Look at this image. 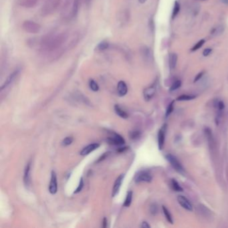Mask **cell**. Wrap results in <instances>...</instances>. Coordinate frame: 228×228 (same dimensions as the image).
Instances as JSON below:
<instances>
[{"instance_id":"2e32d148","label":"cell","mask_w":228,"mask_h":228,"mask_svg":"<svg viewBox=\"0 0 228 228\" xmlns=\"http://www.w3.org/2000/svg\"><path fill=\"white\" fill-rule=\"evenodd\" d=\"M18 4L23 8H32L38 4V0H18Z\"/></svg>"},{"instance_id":"603a6c76","label":"cell","mask_w":228,"mask_h":228,"mask_svg":"<svg viewBox=\"0 0 228 228\" xmlns=\"http://www.w3.org/2000/svg\"><path fill=\"white\" fill-rule=\"evenodd\" d=\"M109 48V43L106 41H102L100 42L96 46V50L99 51H104Z\"/></svg>"},{"instance_id":"d4e9b609","label":"cell","mask_w":228,"mask_h":228,"mask_svg":"<svg viewBox=\"0 0 228 228\" xmlns=\"http://www.w3.org/2000/svg\"><path fill=\"white\" fill-rule=\"evenodd\" d=\"M179 11H180V4L177 1H176L175 2L173 10V13H172V19L175 18L176 16H177L179 13Z\"/></svg>"},{"instance_id":"4316f807","label":"cell","mask_w":228,"mask_h":228,"mask_svg":"<svg viewBox=\"0 0 228 228\" xmlns=\"http://www.w3.org/2000/svg\"><path fill=\"white\" fill-rule=\"evenodd\" d=\"M171 186L173 190L176 191H183V188L180 186V185L175 179H171Z\"/></svg>"},{"instance_id":"ab89813d","label":"cell","mask_w":228,"mask_h":228,"mask_svg":"<svg viewBox=\"0 0 228 228\" xmlns=\"http://www.w3.org/2000/svg\"><path fill=\"white\" fill-rule=\"evenodd\" d=\"M102 227H103L104 228H105V227H107V220H106V217H105V218H104V219H103V221H102Z\"/></svg>"},{"instance_id":"484cf974","label":"cell","mask_w":228,"mask_h":228,"mask_svg":"<svg viewBox=\"0 0 228 228\" xmlns=\"http://www.w3.org/2000/svg\"><path fill=\"white\" fill-rule=\"evenodd\" d=\"M195 99V96L193 95H187V94H183V95H181L179 96L177 100L178 101H188V100H191Z\"/></svg>"},{"instance_id":"3957f363","label":"cell","mask_w":228,"mask_h":228,"mask_svg":"<svg viewBox=\"0 0 228 228\" xmlns=\"http://www.w3.org/2000/svg\"><path fill=\"white\" fill-rule=\"evenodd\" d=\"M22 28L28 33L37 34L39 33L41 30V25L34 21L25 20L23 23Z\"/></svg>"},{"instance_id":"8fae6325","label":"cell","mask_w":228,"mask_h":228,"mask_svg":"<svg viewBox=\"0 0 228 228\" xmlns=\"http://www.w3.org/2000/svg\"><path fill=\"white\" fill-rule=\"evenodd\" d=\"M166 131V125L159 130L158 132V146L160 150H162L164 146L165 141V132Z\"/></svg>"},{"instance_id":"b9f144b4","label":"cell","mask_w":228,"mask_h":228,"mask_svg":"<svg viewBox=\"0 0 228 228\" xmlns=\"http://www.w3.org/2000/svg\"><path fill=\"white\" fill-rule=\"evenodd\" d=\"M139 2L140 3V4H145V3L147 1V0H138Z\"/></svg>"},{"instance_id":"52a82bcc","label":"cell","mask_w":228,"mask_h":228,"mask_svg":"<svg viewBox=\"0 0 228 228\" xmlns=\"http://www.w3.org/2000/svg\"><path fill=\"white\" fill-rule=\"evenodd\" d=\"M141 56L146 62H151L153 61V53L149 47L147 46H142L141 48Z\"/></svg>"},{"instance_id":"836d02e7","label":"cell","mask_w":228,"mask_h":228,"mask_svg":"<svg viewBox=\"0 0 228 228\" xmlns=\"http://www.w3.org/2000/svg\"><path fill=\"white\" fill-rule=\"evenodd\" d=\"M83 187H84V181H83V179L81 178L80 180V183H79V186H78V187H77V189H76V191H74V193H79L80 191H82Z\"/></svg>"},{"instance_id":"4dcf8cb0","label":"cell","mask_w":228,"mask_h":228,"mask_svg":"<svg viewBox=\"0 0 228 228\" xmlns=\"http://www.w3.org/2000/svg\"><path fill=\"white\" fill-rule=\"evenodd\" d=\"M181 86V82L180 80H176L175 82L172 84V86H171L170 88V90L171 92H172V91H174V90H176L177 89H178L179 88L180 86Z\"/></svg>"},{"instance_id":"e0dca14e","label":"cell","mask_w":228,"mask_h":228,"mask_svg":"<svg viewBox=\"0 0 228 228\" xmlns=\"http://www.w3.org/2000/svg\"><path fill=\"white\" fill-rule=\"evenodd\" d=\"M117 91L120 96H125L128 92V88L126 83L124 81H120L117 86Z\"/></svg>"},{"instance_id":"30bf717a","label":"cell","mask_w":228,"mask_h":228,"mask_svg":"<svg viewBox=\"0 0 228 228\" xmlns=\"http://www.w3.org/2000/svg\"><path fill=\"white\" fill-rule=\"evenodd\" d=\"M58 190V183H57V177L56 174L54 171H52L51 174V179L49 186V191L51 194L56 193Z\"/></svg>"},{"instance_id":"7bdbcfd3","label":"cell","mask_w":228,"mask_h":228,"mask_svg":"<svg viewBox=\"0 0 228 228\" xmlns=\"http://www.w3.org/2000/svg\"><path fill=\"white\" fill-rule=\"evenodd\" d=\"M221 2H222L223 3H224L225 4L228 5V0H221Z\"/></svg>"},{"instance_id":"60d3db41","label":"cell","mask_w":228,"mask_h":228,"mask_svg":"<svg viewBox=\"0 0 228 228\" xmlns=\"http://www.w3.org/2000/svg\"><path fill=\"white\" fill-rule=\"evenodd\" d=\"M126 149H127V147H121V148H120V149L118 150V151H119V152H120V153H122V152H124V151H125Z\"/></svg>"},{"instance_id":"ac0fdd59","label":"cell","mask_w":228,"mask_h":228,"mask_svg":"<svg viewBox=\"0 0 228 228\" xmlns=\"http://www.w3.org/2000/svg\"><path fill=\"white\" fill-rule=\"evenodd\" d=\"M79 5H80L79 0H73L72 6V11H71L72 18H75L77 15L78 13H79Z\"/></svg>"},{"instance_id":"ee69618b","label":"cell","mask_w":228,"mask_h":228,"mask_svg":"<svg viewBox=\"0 0 228 228\" xmlns=\"http://www.w3.org/2000/svg\"><path fill=\"white\" fill-rule=\"evenodd\" d=\"M86 3H87V4H89V3L91 2V0H85Z\"/></svg>"},{"instance_id":"e575fe53","label":"cell","mask_w":228,"mask_h":228,"mask_svg":"<svg viewBox=\"0 0 228 228\" xmlns=\"http://www.w3.org/2000/svg\"><path fill=\"white\" fill-rule=\"evenodd\" d=\"M110 155V152H107V153H104L102 156H101V157L99 159V160H98L97 161V163H99V162H100L101 161H103V160H105V159H106L107 157H108V156Z\"/></svg>"},{"instance_id":"f1b7e54d","label":"cell","mask_w":228,"mask_h":228,"mask_svg":"<svg viewBox=\"0 0 228 228\" xmlns=\"http://www.w3.org/2000/svg\"><path fill=\"white\" fill-rule=\"evenodd\" d=\"M205 42H206V41H205V40H201L200 41H199L197 42V43L196 44H195L193 48H192L191 51L192 52H195V51H196V50H199V49H200V48H201L202 46H203V44H205Z\"/></svg>"},{"instance_id":"7402d4cb","label":"cell","mask_w":228,"mask_h":228,"mask_svg":"<svg viewBox=\"0 0 228 228\" xmlns=\"http://www.w3.org/2000/svg\"><path fill=\"white\" fill-rule=\"evenodd\" d=\"M163 213L165 215V217L166 218V220H167L169 223H170L171 224L173 223V217L171 213L169 212V211L167 209V207L165 206H163Z\"/></svg>"},{"instance_id":"83f0119b","label":"cell","mask_w":228,"mask_h":228,"mask_svg":"<svg viewBox=\"0 0 228 228\" xmlns=\"http://www.w3.org/2000/svg\"><path fill=\"white\" fill-rule=\"evenodd\" d=\"M89 86L90 88V89L94 91V92H96V91L99 90V86L98 85V84L92 79L89 80Z\"/></svg>"},{"instance_id":"d6a6232c","label":"cell","mask_w":228,"mask_h":228,"mask_svg":"<svg viewBox=\"0 0 228 228\" xmlns=\"http://www.w3.org/2000/svg\"><path fill=\"white\" fill-rule=\"evenodd\" d=\"M173 105H174V102L173 101V102L170 104V105H169L168 108L167 109V111H166V117H167L168 116L170 115L172 113L173 110Z\"/></svg>"},{"instance_id":"6da1fadb","label":"cell","mask_w":228,"mask_h":228,"mask_svg":"<svg viewBox=\"0 0 228 228\" xmlns=\"http://www.w3.org/2000/svg\"><path fill=\"white\" fill-rule=\"evenodd\" d=\"M66 33H60L55 35H48L44 36L39 41L40 50L42 52L50 54L55 52L62 50V45L66 43L68 40Z\"/></svg>"},{"instance_id":"d590c367","label":"cell","mask_w":228,"mask_h":228,"mask_svg":"<svg viewBox=\"0 0 228 228\" xmlns=\"http://www.w3.org/2000/svg\"><path fill=\"white\" fill-rule=\"evenodd\" d=\"M211 52H212V49H211V48H206V49H205V50H203V55L204 56H209V55L211 54Z\"/></svg>"},{"instance_id":"1f68e13d","label":"cell","mask_w":228,"mask_h":228,"mask_svg":"<svg viewBox=\"0 0 228 228\" xmlns=\"http://www.w3.org/2000/svg\"><path fill=\"white\" fill-rule=\"evenodd\" d=\"M140 135H141V132H140L139 131H134L131 132V133H130V136H131V138L133 140L138 139L140 136Z\"/></svg>"},{"instance_id":"5b68a950","label":"cell","mask_w":228,"mask_h":228,"mask_svg":"<svg viewBox=\"0 0 228 228\" xmlns=\"http://www.w3.org/2000/svg\"><path fill=\"white\" fill-rule=\"evenodd\" d=\"M135 181L136 183H141V182L149 183L152 181V176L148 171H141L136 174Z\"/></svg>"},{"instance_id":"f546056e","label":"cell","mask_w":228,"mask_h":228,"mask_svg":"<svg viewBox=\"0 0 228 228\" xmlns=\"http://www.w3.org/2000/svg\"><path fill=\"white\" fill-rule=\"evenodd\" d=\"M73 142V138L71 136H68V137L65 138L62 141V146H68L72 144V142Z\"/></svg>"},{"instance_id":"9a60e30c","label":"cell","mask_w":228,"mask_h":228,"mask_svg":"<svg viewBox=\"0 0 228 228\" xmlns=\"http://www.w3.org/2000/svg\"><path fill=\"white\" fill-rule=\"evenodd\" d=\"M99 146L100 145L99 144V143H92V144H90L89 145L85 146V147H84L82 151H80V154L83 156L89 155L90 153L94 151V150H96V149L99 148Z\"/></svg>"},{"instance_id":"7a4b0ae2","label":"cell","mask_w":228,"mask_h":228,"mask_svg":"<svg viewBox=\"0 0 228 228\" xmlns=\"http://www.w3.org/2000/svg\"><path fill=\"white\" fill-rule=\"evenodd\" d=\"M62 0H46L41 9V14L43 16L50 15L59 7Z\"/></svg>"},{"instance_id":"cb8c5ba5","label":"cell","mask_w":228,"mask_h":228,"mask_svg":"<svg viewBox=\"0 0 228 228\" xmlns=\"http://www.w3.org/2000/svg\"><path fill=\"white\" fill-rule=\"evenodd\" d=\"M132 192L129 191L127 193V195H126L125 203H124V206L128 207L131 206V202H132Z\"/></svg>"},{"instance_id":"7c38bea8","label":"cell","mask_w":228,"mask_h":228,"mask_svg":"<svg viewBox=\"0 0 228 228\" xmlns=\"http://www.w3.org/2000/svg\"><path fill=\"white\" fill-rule=\"evenodd\" d=\"M19 73V70H16L14 72H13L8 77V79H6L4 84H3L2 86L1 87V90H3L4 89H6L8 86L10 85V84L15 80L16 78L18 77Z\"/></svg>"},{"instance_id":"44dd1931","label":"cell","mask_w":228,"mask_h":228,"mask_svg":"<svg viewBox=\"0 0 228 228\" xmlns=\"http://www.w3.org/2000/svg\"><path fill=\"white\" fill-rule=\"evenodd\" d=\"M224 31V28L223 25H218L216 28H214L211 31V34L214 36L219 35L221 34Z\"/></svg>"},{"instance_id":"8992f818","label":"cell","mask_w":228,"mask_h":228,"mask_svg":"<svg viewBox=\"0 0 228 228\" xmlns=\"http://www.w3.org/2000/svg\"><path fill=\"white\" fill-rule=\"evenodd\" d=\"M107 141L109 142V144L112 145H122L125 144V139H123L122 136L118 134H113L112 136H109V137L107 139Z\"/></svg>"},{"instance_id":"74e56055","label":"cell","mask_w":228,"mask_h":228,"mask_svg":"<svg viewBox=\"0 0 228 228\" xmlns=\"http://www.w3.org/2000/svg\"><path fill=\"white\" fill-rule=\"evenodd\" d=\"M217 106H218V109H219V110H222L225 107L224 103L222 102V101H220L219 103H218Z\"/></svg>"},{"instance_id":"5bb4252c","label":"cell","mask_w":228,"mask_h":228,"mask_svg":"<svg viewBox=\"0 0 228 228\" xmlns=\"http://www.w3.org/2000/svg\"><path fill=\"white\" fill-rule=\"evenodd\" d=\"M30 169H31V162H29L25 166L24 175V183L25 187H29L30 185Z\"/></svg>"},{"instance_id":"ffe728a7","label":"cell","mask_w":228,"mask_h":228,"mask_svg":"<svg viewBox=\"0 0 228 228\" xmlns=\"http://www.w3.org/2000/svg\"><path fill=\"white\" fill-rule=\"evenodd\" d=\"M177 62V55L176 54H171L169 56V67L170 69H175L176 64Z\"/></svg>"},{"instance_id":"9c48e42d","label":"cell","mask_w":228,"mask_h":228,"mask_svg":"<svg viewBox=\"0 0 228 228\" xmlns=\"http://www.w3.org/2000/svg\"><path fill=\"white\" fill-rule=\"evenodd\" d=\"M156 90H157V89H156L155 84H153V85L150 86L146 88V89H145L144 90V92H143V95H144V99H145V100L146 101L151 100L155 96Z\"/></svg>"},{"instance_id":"ba28073f","label":"cell","mask_w":228,"mask_h":228,"mask_svg":"<svg viewBox=\"0 0 228 228\" xmlns=\"http://www.w3.org/2000/svg\"><path fill=\"white\" fill-rule=\"evenodd\" d=\"M177 201L181 207L184 208L185 210L189 211H193V206H192L191 203L187 197L183 196V195H179L177 197Z\"/></svg>"},{"instance_id":"f35d334b","label":"cell","mask_w":228,"mask_h":228,"mask_svg":"<svg viewBox=\"0 0 228 228\" xmlns=\"http://www.w3.org/2000/svg\"><path fill=\"white\" fill-rule=\"evenodd\" d=\"M141 227H142V228H149V227H151V226H150V225L147 222H146V221H143V222L141 224Z\"/></svg>"},{"instance_id":"8d00e7d4","label":"cell","mask_w":228,"mask_h":228,"mask_svg":"<svg viewBox=\"0 0 228 228\" xmlns=\"http://www.w3.org/2000/svg\"><path fill=\"white\" fill-rule=\"evenodd\" d=\"M203 74H204V72H201L199 73V74L197 75V76H195L193 82H197L198 80H200L201 79V78H202V76H203Z\"/></svg>"},{"instance_id":"4fadbf2b","label":"cell","mask_w":228,"mask_h":228,"mask_svg":"<svg viewBox=\"0 0 228 228\" xmlns=\"http://www.w3.org/2000/svg\"><path fill=\"white\" fill-rule=\"evenodd\" d=\"M124 177H125L124 174H121L119 176L118 178H117L116 180L115 181V184H114V186H113V189H112V197H115L117 194H118L120 186H121V184L122 183Z\"/></svg>"},{"instance_id":"d6986e66","label":"cell","mask_w":228,"mask_h":228,"mask_svg":"<svg viewBox=\"0 0 228 228\" xmlns=\"http://www.w3.org/2000/svg\"><path fill=\"white\" fill-rule=\"evenodd\" d=\"M115 111L116 114L120 117H121L122 119H127L129 117V115L126 113L125 110L122 109L119 105L115 106Z\"/></svg>"},{"instance_id":"277c9868","label":"cell","mask_w":228,"mask_h":228,"mask_svg":"<svg viewBox=\"0 0 228 228\" xmlns=\"http://www.w3.org/2000/svg\"><path fill=\"white\" fill-rule=\"evenodd\" d=\"M166 159H167V160L170 163L171 166L175 169V170L176 171H177L178 173H179L181 174L184 173V168L181 164V163L178 161V159L176 158L175 156L171 154H168L166 155Z\"/></svg>"}]
</instances>
